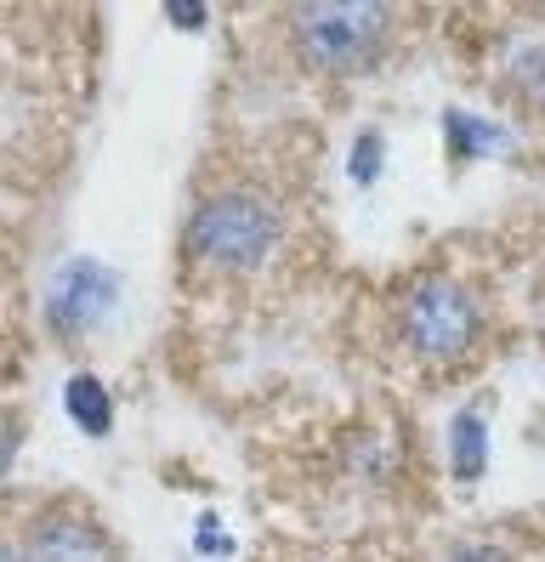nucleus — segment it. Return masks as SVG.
Returning a JSON list of instances; mask_svg holds the SVG:
<instances>
[{
	"mask_svg": "<svg viewBox=\"0 0 545 562\" xmlns=\"http://www.w3.org/2000/svg\"><path fill=\"white\" fill-rule=\"evenodd\" d=\"M285 205L256 182H216L204 188L182 216V261L199 273L251 279L285 250Z\"/></svg>",
	"mask_w": 545,
	"mask_h": 562,
	"instance_id": "obj_1",
	"label": "nucleus"
},
{
	"mask_svg": "<svg viewBox=\"0 0 545 562\" xmlns=\"http://www.w3.org/2000/svg\"><path fill=\"white\" fill-rule=\"evenodd\" d=\"M392 23L398 12L381 0H313L285 12V41L307 75L353 80L392 52Z\"/></svg>",
	"mask_w": 545,
	"mask_h": 562,
	"instance_id": "obj_2",
	"label": "nucleus"
},
{
	"mask_svg": "<svg viewBox=\"0 0 545 562\" xmlns=\"http://www.w3.org/2000/svg\"><path fill=\"white\" fill-rule=\"evenodd\" d=\"M392 329H398V347L421 363H460L477 352L489 329V307L466 279L455 273H426L415 279L398 307H392Z\"/></svg>",
	"mask_w": 545,
	"mask_h": 562,
	"instance_id": "obj_3",
	"label": "nucleus"
},
{
	"mask_svg": "<svg viewBox=\"0 0 545 562\" xmlns=\"http://www.w3.org/2000/svg\"><path fill=\"white\" fill-rule=\"evenodd\" d=\"M120 295H125V279L102 256H68L46 284V329L75 347L120 313Z\"/></svg>",
	"mask_w": 545,
	"mask_h": 562,
	"instance_id": "obj_4",
	"label": "nucleus"
},
{
	"mask_svg": "<svg viewBox=\"0 0 545 562\" xmlns=\"http://www.w3.org/2000/svg\"><path fill=\"white\" fill-rule=\"evenodd\" d=\"M18 546L34 562H120V540L75 506H41L18 528Z\"/></svg>",
	"mask_w": 545,
	"mask_h": 562,
	"instance_id": "obj_5",
	"label": "nucleus"
},
{
	"mask_svg": "<svg viewBox=\"0 0 545 562\" xmlns=\"http://www.w3.org/2000/svg\"><path fill=\"white\" fill-rule=\"evenodd\" d=\"M443 154L449 165H483V159H511L518 154V131L489 120V114H471V109H443Z\"/></svg>",
	"mask_w": 545,
	"mask_h": 562,
	"instance_id": "obj_6",
	"label": "nucleus"
},
{
	"mask_svg": "<svg viewBox=\"0 0 545 562\" xmlns=\"http://www.w3.org/2000/svg\"><path fill=\"white\" fill-rule=\"evenodd\" d=\"M443 449H449V477H455V483H483V472H489V449H494L489 404H483V398H471L466 409H455Z\"/></svg>",
	"mask_w": 545,
	"mask_h": 562,
	"instance_id": "obj_7",
	"label": "nucleus"
},
{
	"mask_svg": "<svg viewBox=\"0 0 545 562\" xmlns=\"http://www.w3.org/2000/svg\"><path fill=\"white\" fill-rule=\"evenodd\" d=\"M500 91L518 109L545 120V35H523V41L505 46V57H500Z\"/></svg>",
	"mask_w": 545,
	"mask_h": 562,
	"instance_id": "obj_8",
	"label": "nucleus"
},
{
	"mask_svg": "<svg viewBox=\"0 0 545 562\" xmlns=\"http://www.w3.org/2000/svg\"><path fill=\"white\" fill-rule=\"evenodd\" d=\"M63 415L75 420L80 438H109L114 432V392L97 370H75L63 381Z\"/></svg>",
	"mask_w": 545,
	"mask_h": 562,
	"instance_id": "obj_9",
	"label": "nucleus"
},
{
	"mask_svg": "<svg viewBox=\"0 0 545 562\" xmlns=\"http://www.w3.org/2000/svg\"><path fill=\"white\" fill-rule=\"evenodd\" d=\"M387 177V131L381 125H364L353 148H347V182L353 188H375Z\"/></svg>",
	"mask_w": 545,
	"mask_h": 562,
	"instance_id": "obj_10",
	"label": "nucleus"
},
{
	"mask_svg": "<svg viewBox=\"0 0 545 562\" xmlns=\"http://www.w3.org/2000/svg\"><path fill=\"white\" fill-rule=\"evenodd\" d=\"M347 460H353V472L358 477H369V483H387V472H392V449L381 443V438H358L353 449H347Z\"/></svg>",
	"mask_w": 545,
	"mask_h": 562,
	"instance_id": "obj_11",
	"label": "nucleus"
},
{
	"mask_svg": "<svg viewBox=\"0 0 545 562\" xmlns=\"http://www.w3.org/2000/svg\"><path fill=\"white\" fill-rule=\"evenodd\" d=\"M193 551H199V557H233L238 540L227 535V522H222L216 512H199V517H193Z\"/></svg>",
	"mask_w": 545,
	"mask_h": 562,
	"instance_id": "obj_12",
	"label": "nucleus"
},
{
	"mask_svg": "<svg viewBox=\"0 0 545 562\" xmlns=\"http://www.w3.org/2000/svg\"><path fill=\"white\" fill-rule=\"evenodd\" d=\"M443 562H511V551L494 546V540H455L443 551Z\"/></svg>",
	"mask_w": 545,
	"mask_h": 562,
	"instance_id": "obj_13",
	"label": "nucleus"
},
{
	"mask_svg": "<svg viewBox=\"0 0 545 562\" xmlns=\"http://www.w3.org/2000/svg\"><path fill=\"white\" fill-rule=\"evenodd\" d=\"M165 23H170V29H188V35H193V29L211 23V7H165Z\"/></svg>",
	"mask_w": 545,
	"mask_h": 562,
	"instance_id": "obj_14",
	"label": "nucleus"
},
{
	"mask_svg": "<svg viewBox=\"0 0 545 562\" xmlns=\"http://www.w3.org/2000/svg\"><path fill=\"white\" fill-rule=\"evenodd\" d=\"M7 562H34V557H29L23 546H12V551H7Z\"/></svg>",
	"mask_w": 545,
	"mask_h": 562,
	"instance_id": "obj_15",
	"label": "nucleus"
}]
</instances>
